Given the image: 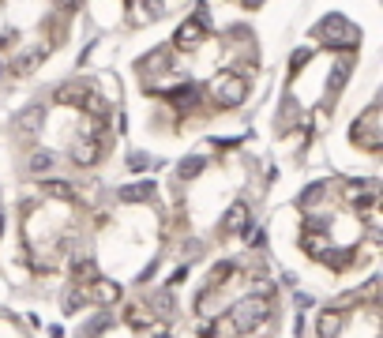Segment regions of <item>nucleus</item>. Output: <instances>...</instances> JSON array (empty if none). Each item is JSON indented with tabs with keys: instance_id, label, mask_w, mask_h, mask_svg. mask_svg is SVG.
<instances>
[{
	"instance_id": "nucleus-1",
	"label": "nucleus",
	"mask_w": 383,
	"mask_h": 338,
	"mask_svg": "<svg viewBox=\"0 0 383 338\" xmlns=\"http://www.w3.org/2000/svg\"><path fill=\"white\" fill-rule=\"evenodd\" d=\"M342 331V312L338 308H323L320 316H315V334L320 338H338Z\"/></svg>"
},
{
	"instance_id": "nucleus-2",
	"label": "nucleus",
	"mask_w": 383,
	"mask_h": 338,
	"mask_svg": "<svg viewBox=\"0 0 383 338\" xmlns=\"http://www.w3.org/2000/svg\"><path fill=\"white\" fill-rule=\"evenodd\" d=\"M26 169H31V173H49L53 169V151H34L31 158H26Z\"/></svg>"
}]
</instances>
